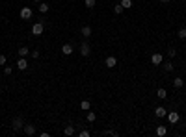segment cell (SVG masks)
Returning <instances> with one entry per match:
<instances>
[{
    "label": "cell",
    "mask_w": 186,
    "mask_h": 137,
    "mask_svg": "<svg viewBox=\"0 0 186 137\" xmlns=\"http://www.w3.org/2000/svg\"><path fill=\"white\" fill-rule=\"evenodd\" d=\"M11 128H13V131H21V130L24 128V122H22V119H21V117H15V119H13Z\"/></svg>",
    "instance_id": "6da1fadb"
},
{
    "label": "cell",
    "mask_w": 186,
    "mask_h": 137,
    "mask_svg": "<svg viewBox=\"0 0 186 137\" xmlns=\"http://www.w3.org/2000/svg\"><path fill=\"white\" fill-rule=\"evenodd\" d=\"M19 15H21V19H22V21H30V19H32V9H30L28 6H24V8H21Z\"/></svg>",
    "instance_id": "7a4b0ae2"
},
{
    "label": "cell",
    "mask_w": 186,
    "mask_h": 137,
    "mask_svg": "<svg viewBox=\"0 0 186 137\" xmlns=\"http://www.w3.org/2000/svg\"><path fill=\"white\" fill-rule=\"evenodd\" d=\"M43 30H45V24H43V22H34V24H32V33H34V35H41Z\"/></svg>",
    "instance_id": "3957f363"
},
{
    "label": "cell",
    "mask_w": 186,
    "mask_h": 137,
    "mask_svg": "<svg viewBox=\"0 0 186 137\" xmlns=\"http://www.w3.org/2000/svg\"><path fill=\"white\" fill-rule=\"evenodd\" d=\"M168 120H169V124H177L179 122V113L177 111H168Z\"/></svg>",
    "instance_id": "277c9868"
},
{
    "label": "cell",
    "mask_w": 186,
    "mask_h": 137,
    "mask_svg": "<svg viewBox=\"0 0 186 137\" xmlns=\"http://www.w3.org/2000/svg\"><path fill=\"white\" fill-rule=\"evenodd\" d=\"M162 61H164V56L160 52H154L153 56H151V63H153V65H160Z\"/></svg>",
    "instance_id": "5b68a950"
},
{
    "label": "cell",
    "mask_w": 186,
    "mask_h": 137,
    "mask_svg": "<svg viewBox=\"0 0 186 137\" xmlns=\"http://www.w3.org/2000/svg\"><path fill=\"white\" fill-rule=\"evenodd\" d=\"M78 50H80V54H82V56H89V54H91V47H89V43H82Z\"/></svg>",
    "instance_id": "8992f818"
},
{
    "label": "cell",
    "mask_w": 186,
    "mask_h": 137,
    "mask_svg": "<svg viewBox=\"0 0 186 137\" xmlns=\"http://www.w3.org/2000/svg\"><path fill=\"white\" fill-rule=\"evenodd\" d=\"M104 65H106V67H108V69H114V67H115V65H117V59H115V58H114V56H108V58H106V59H104Z\"/></svg>",
    "instance_id": "52a82bcc"
},
{
    "label": "cell",
    "mask_w": 186,
    "mask_h": 137,
    "mask_svg": "<svg viewBox=\"0 0 186 137\" xmlns=\"http://www.w3.org/2000/svg\"><path fill=\"white\" fill-rule=\"evenodd\" d=\"M154 115H157L158 119H162V117L168 115V109H166L164 106H158V108H154Z\"/></svg>",
    "instance_id": "ba28073f"
},
{
    "label": "cell",
    "mask_w": 186,
    "mask_h": 137,
    "mask_svg": "<svg viewBox=\"0 0 186 137\" xmlns=\"http://www.w3.org/2000/svg\"><path fill=\"white\" fill-rule=\"evenodd\" d=\"M73 50H74V48H73V45H71V43H65L63 47H62V54H63V56H71V54H73Z\"/></svg>",
    "instance_id": "9c48e42d"
},
{
    "label": "cell",
    "mask_w": 186,
    "mask_h": 137,
    "mask_svg": "<svg viewBox=\"0 0 186 137\" xmlns=\"http://www.w3.org/2000/svg\"><path fill=\"white\" fill-rule=\"evenodd\" d=\"M17 69H19V70H26V69H28L26 58H19V59H17Z\"/></svg>",
    "instance_id": "30bf717a"
},
{
    "label": "cell",
    "mask_w": 186,
    "mask_h": 137,
    "mask_svg": "<svg viewBox=\"0 0 186 137\" xmlns=\"http://www.w3.org/2000/svg\"><path fill=\"white\" fill-rule=\"evenodd\" d=\"M91 33H93V30H91V26H82V30H80V35L82 37H91Z\"/></svg>",
    "instance_id": "8fae6325"
},
{
    "label": "cell",
    "mask_w": 186,
    "mask_h": 137,
    "mask_svg": "<svg viewBox=\"0 0 186 137\" xmlns=\"http://www.w3.org/2000/svg\"><path fill=\"white\" fill-rule=\"evenodd\" d=\"M24 134H26V135H34V134H36V124H24Z\"/></svg>",
    "instance_id": "7c38bea8"
},
{
    "label": "cell",
    "mask_w": 186,
    "mask_h": 137,
    "mask_svg": "<svg viewBox=\"0 0 186 137\" xmlns=\"http://www.w3.org/2000/svg\"><path fill=\"white\" fill-rule=\"evenodd\" d=\"M63 135H67V137L74 135V126H73V124H67V126L63 128Z\"/></svg>",
    "instance_id": "4fadbf2b"
},
{
    "label": "cell",
    "mask_w": 186,
    "mask_h": 137,
    "mask_svg": "<svg viewBox=\"0 0 186 137\" xmlns=\"http://www.w3.org/2000/svg\"><path fill=\"white\" fill-rule=\"evenodd\" d=\"M157 96H158L160 100H166V98H168V91H166L164 87H160V89L157 91Z\"/></svg>",
    "instance_id": "5bb4252c"
},
{
    "label": "cell",
    "mask_w": 186,
    "mask_h": 137,
    "mask_svg": "<svg viewBox=\"0 0 186 137\" xmlns=\"http://www.w3.org/2000/svg\"><path fill=\"white\" fill-rule=\"evenodd\" d=\"M28 54H30V48H26V47H21V48H19V58H26Z\"/></svg>",
    "instance_id": "9a60e30c"
},
{
    "label": "cell",
    "mask_w": 186,
    "mask_h": 137,
    "mask_svg": "<svg viewBox=\"0 0 186 137\" xmlns=\"http://www.w3.org/2000/svg\"><path fill=\"white\" fill-rule=\"evenodd\" d=\"M173 85H175L177 89H180V87L184 85V80H182V78H179V76H177V78H173Z\"/></svg>",
    "instance_id": "2e32d148"
},
{
    "label": "cell",
    "mask_w": 186,
    "mask_h": 137,
    "mask_svg": "<svg viewBox=\"0 0 186 137\" xmlns=\"http://www.w3.org/2000/svg\"><path fill=\"white\" fill-rule=\"evenodd\" d=\"M166 134H168V128H166V126H158L157 128V135L158 137H164Z\"/></svg>",
    "instance_id": "e0dca14e"
},
{
    "label": "cell",
    "mask_w": 186,
    "mask_h": 137,
    "mask_svg": "<svg viewBox=\"0 0 186 137\" xmlns=\"http://www.w3.org/2000/svg\"><path fill=\"white\" fill-rule=\"evenodd\" d=\"M95 119H97V115H95V111H88V115H86V120H88V122H93Z\"/></svg>",
    "instance_id": "ac0fdd59"
},
{
    "label": "cell",
    "mask_w": 186,
    "mask_h": 137,
    "mask_svg": "<svg viewBox=\"0 0 186 137\" xmlns=\"http://www.w3.org/2000/svg\"><path fill=\"white\" fill-rule=\"evenodd\" d=\"M84 4H86V8H88V9H93V8H95V4H97V0H84Z\"/></svg>",
    "instance_id": "d6986e66"
},
{
    "label": "cell",
    "mask_w": 186,
    "mask_h": 137,
    "mask_svg": "<svg viewBox=\"0 0 186 137\" xmlns=\"http://www.w3.org/2000/svg\"><path fill=\"white\" fill-rule=\"evenodd\" d=\"M123 9H125V8L121 6V4H115V6H114V13H115V15H121Z\"/></svg>",
    "instance_id": "ffe728a7"
},
{
    "label": "cell",
    "mask_w": 186,
    "mask_h": 137,
    "mask_svg": "<svg viewBox=\"0 0 186 137\" xmlns=\"http://www.w3.org/2000/svg\"><path fill=\"white\" fill-rule=\"evenodd\" d=\"M119 4H121V6H123L125 9H128V8H132V0H121V2H119Z\"/></svg>",
    "instance_id": "44dd1931"
},
{
    "label": "cell",
    "mask_w": 186,
    "mask_h": 137,
    "mask_svg": "<svg viewBox=\"0 0 186 137\" xmlns=\"http://www.w3.org/2000/svg\"><path fill=\"white\" fill-rule=\"evenodd\" d=\"M89 108H91V104H89L88 100H82V102H80V109H86L88 111Z\"/></svg>",
    "instance_id": "7402d4cb"
},
{
    "label": "cell",
    "mask_w": 186,
    "mask_h": 137,
    "mask_svg": "<svg viewBox=\"0 0 186 137\" xmlns=\"http://www.w3.org/2000/svg\"><path fill=\"white\" fill-rule=\"evenodd\" d=\"M39 11H41V13H47V11H48V4L41 2V4H39Z\"/></svg>",
    "instance_id": "603a6c76"
},
{
    "label": "cell",
    "mask_w": 186,
    "mask_h": 137,
    "mask_svg": "<svg viewBox=\"0 0 186 137\" xmlns=\"http://www.w3.org/2000/svg\"><path fill=\"white\" fill-rule=\"evenodd\" d=\"M164 70H166V72H171V70H173V63H171V61L164 63Z\"/></svg>",
    "instance_id": "cb8c5ba5"
},
{
    "label": "cell",
    "mask_w": 186,
    "mask_h": 137,
    "mask_svg": "<svg viewBox=\"0 0 186 137\" xmlns=\"http://www.w3.org/2000/svg\"><path fill=\"white\" fill-rule=\"evenodd\" d=\"M177 35H179V39H186V28H180Z\"/></svg>",
    "instance_id": "d4e9b609"
},
{
    "label": "cell",
    "mask_w": 186,
    "mask_h": 137,
    "mask_svg": "<svg viewBox=\"0 0 186 137\" xmlns=\"http://www.w3.org/2000/svg\"><path fill=\"white\" fill-rule=\"evenodd\" d=\"M11 72H13V69L9 67V65H4V74H6V76H9Z\"/></svg>",
    "instance_id": "484cf974"
},
{
    "label": "cell",
    "mask_w": 186,
    "mask_h": 137,
    "mask_svg": "<svg viewBox=\"0 0 186 137\" xmlns=\"http://www.w3.org/2000/svg\"><path fill=\"white\" fill-rule=\"evenodd\" d=\"M102 134H104V135H114V137H115V135H117V131H115V130H104Z\"/></svg>",
    "instance_id": "4316f807"
},
{
    "label": "cell",
    "mask_w": 186,
    "mask_h": 137,
    "mask_svg": "<svg viewBox=\"0 0 186 137\" xmlns=\"http://www.w3.org/2000/svg\"><path fill=\"white\" fill-rule=\"evenodd\" d=\"M168 56H169V58H175V56H177V50H175V48H169V50H168Z\"/></svg>",
    "instance_id": "83f0119b"
},
{
    "label": "cell",
    "mask_w": 186,
    "mask_h": 137,
    "mask_svg": "<svg viewBox=\"0 0 186 137\" xmlns=\"http://www.w3.org/2000/svg\"><path fill=\"white\" fill-rule=\"evenodd\" d=\"M6 63H8V58H6V56H2V54H0V65L4 67Z\"/></svg>",
    "instance_id": "f1b7e54d"
},
{
    "label": "cell",
    "mask_w": 186,
    "mask_h": 137,
    "mask_svg": "<svg viewBox=\"0 0 186 137\" xmlns=\"http://www.w3.org/2000/svg\"><path fill=\"white\" fill-rule=\"evenodd\" d=\"M30 56H32L34 59H37V58H39V50H32V52H30Z\"/></svg>",
    "instance_id": "f546056e"
},
{
    "label": "cell",
    "mask_w": 186,
    "mask_h": 137,
    "mask_svg": "<svg viewBox=\"0 0 186 137\" xmlns=\"http://www.w3.org/2000/svg\"><path fill=\"white\" fill-rule=\"evenodd\" d=\"M78 135H80V137H89V131H88V130H82Z\"/></svg>",
    "instance_id": "4dcf8cb0"
},
{
    "label": "cell",
    "mask_w": 186,
    "mask_h": 137,
    "mask_svg": "<svg viewBox=\"0 0 186 137\" xmlns=\"http://www.w3.org/2000/svg\"><path fill=\"white\" fill-rule=\"evenodd\" d=\"M34 2H36V4H41V0H34Z\"/></svg>",
    "instance_id": "1f68e13d"
},
{
    "label": "cell",
    "mask_w": 186,
    "mask_h": 137,
    "mask_svg": "<svg viewBox=\"0 0 186 137\" xmlns=\"http://www.w3.org/2000/svg\"><path fill=\"white\" fill-rule=\"evenodd\" d=\"M160 2H171V0H160Z\"/></svg>",
    "instance_id": "d6a6232c"
}]
</instances>
